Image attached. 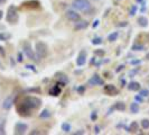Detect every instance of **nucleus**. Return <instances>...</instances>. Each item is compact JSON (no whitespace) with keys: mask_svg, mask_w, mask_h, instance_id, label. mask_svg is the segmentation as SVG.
I'll use <instances>...</instances> for the list:
<instances>
[{"mask_svg":"<svg viewBox=\"0 0 149 135\" xmlns=\"http://www.w3.org/2000/svg\"><path fill=\"white\" fill-rule=\"evenodd\" d=\"M42 100L38 97L35 96H27L22 100V103H19L17 105V112L20 116L24 117H28L31 114V110H36L39 109L42 106Z\"/></svg>","mask_w":149,"mask_h":135,"instance_id":"nucleus-1","label":"nucleus"},{"mask_svg":"<svg viewBox=\"0 0 149 135\" xmlns=\"http://www.w3.org/2000/svg\"><path fill=\"white\" fill-rule=\"evenodd\" d=\"M35 54H36V58L39 61L40 59H44L48 55V45L46 44L45 42L42 41H38L35 44Z\"/></svg>","mask_w":149,"mask_h":135,"instance_id":"nucleus-2","label":"nucleus"},{"mask_svg":"<svg viewBox=\"0 0 149 135\" xmlns=\"http://www.w3.org/2000/svg\"><path fill=\"white\" fill-rule=\"evenodd\" d=\"M71 6L76 11H88L91 9V4L89 0H73Z\"/></svg>","mask_w":149,"mask_h":135,"instance_id":"nucleus-3","label":"nucleus"},{"mask_svg":"<svg viewBox=\"0 0 149 135\" xmlns=\"http://www.w3.org/2000/svg\"><path fill=\"white\" fill-rule=\"evenodd\" d=\"M6 19H7L8 22L10 24H16L19 19V14H18V9L16 6L11 5L8 7L7 10V15H6Z\"/></svg>","mask_w":149,"mask_h":135,"instance_id":"nucleus-4","label":"nucleus"},{"mask_svg":"<svg viewBox=\"0 0 149 135\" xmlns=\"http://www.w3.org/2000/svg\"><path fill=\"white\" fill-rule=\"evenodd\" d=\"M22 52L31 61H38L37 58H36V54L35 52L33 51V47H31V45L28 41H25L24 43H22Z\"/></svg>","mask_w":149,"mask_h":135,"instance_id":"nucleus-5","label":"nucleus"},{"mask_svg":"<svg viewBox=\"0 0 149 135\" xmlns=\"http://www.w3.org/2000/svg\"><path fill=\"white\" fill-rule=\"evenodd\" d=\"M65 17L66 19H68L70 22H76L77 20L81 19V15L75 10V9H68L65 11Z\"/></svg>","mask_w":149,"mask_h":135,"instance_id":"nucleus-6","label":"nucleus"},{"mask_svg":"<svg viewBox=\"0 0 149 135\" xmlns=\"http://www.w3.org/2000/svg\"><path fill=\"white\" fill-rule=\"evenodd\" d=\"M28 129V125L26 123H22V122H17L15 125V131L14 133L17 135H22L25 134Z\"/></svg>","mask_w":149,"mask_h":135,"instance_id":"nucleus-7","label":"nucleus"},{"mask_svg":"<svg viewBox=\"0 0 149 135\" xmlns=\"http://www.w3.org/2000/svg\"><path fill=\"white\" fill-rule=\"evenodd\" d=\"M88 83H89V86H91V87H94V86H103V84H104V80H103L99 75H93L89 79Z\"/></svg>","mask_w":149,"mask_h":135,"instance_id":"nucleus-8","label":"nucleus"},{"mask_svg":"<svg viewBox=\"0 0 149 135\" xmlns=\"http://www.w3.org/2000/svg\"><path fill=\"white\" fill-rule=\"evenodd\" d=\"M86 58H88V52L85 50H81L77 58H76V65L77 67H83L85 63H86Z\"/></svg>","mask_w":149,"mask_h":135,"instance_id":"nucleus-9","label":"nucleus"},{"mask_svg":"<svg viewBox=\"0 0 149 135\" xmlns=\"http://www.w3.org/2000/svg\"><path fill=\"white\" fill-rule=\"evenodd\" d=\"M22 7L27 8V9H39L40 8V2L38 0H27V1L22 2Z\"/></svg>","mask_w":149,"mask_h":135,"instance_id":"nucleus-10","label":"nucleus"},{"mask_svg":"<svg viewBox=\"0 0 149 135\" xmlns=\"http://www.w3.org/2000/svg\"><path fill=\"white\" fill-rule=\"evenodd\" d=\"M104 92L108 96H117L119 94V89L113 84H105Z\"/></svg>","mask_w":149,"mask_h":135,"instance_id":"nucleus-11","label":"nucleus"},{"mask_svg":"<svg viewBox=\"0 0 149 135\" xmlns=\"http://www.w3.org/2000/svg\"><path fill=\"white\" fill-rule=\"evenodd\" d=\"M14 103H15V100H14V96H8V97L2 101V108H3V109H6V110H9V109L13 107Z\"/></svg>","mask_w":149,"mask_h":135,"instance_id":"nucleus-12","label":"nucleus"},{"mask_svg":"<svg viewBox=\"0 0 149 135\" xmlns=\"http://www.w3.org/2000/svg\"><path fill=\"white\" fill-rule=\"evenodd\" d=\"M89 27V22L88 20H77L75 22L74 25V30H86Z\"/></svg>","mask_w":149,"mask_h":135,"instance_id":"nucleus-13","label":"nucleus"},{"mask_svg":"<svg viewBox=\"0 0 149 135\" xmlns=\"http://www.w3.org/2000/svg\"><path fill=\"white\" fill-rule=\"evenodd\" d=\"M55 75H56V79L60 81V84H62V86H64V84H66L68 82V78H67L66 75L60 72V73H56Z\"/></svg>","mask_w":149,"mask_h":135,"instance_id":"nucleus-14","label":"nucleus"},{"mask_svg":"<svg viewBox=\"0 0 149 135\" xmlns=\"http://www.w3.org/2000/svg\"><path fill=\"white\" fill-rule=\"evenodd\" d=\"M138 25H139L140 27H142V28L148 27V25H149L148 18H147L146 16H140V17L138 18Z\"/></svg>","mask_w":149,"mask_h":135,"instance_id":"nucleus-15","label":"nucleus"},{"mask_svg":"<svg viewBox=\"0 0 149 135\" xmlns=\"http://www.w3.org/2000/svg\"><path fill=\"white\" fill-rule=\"evenodd\" d=\"M51 116H52V112L47 108H45V109H43L42 112H39V118H42V120H48Z\"/></svg>","mask_w":149,"mask_h":135,"instance_id":"nucleus-16","label":"nucleus"},{"mask_svg":"<svg viewBox=\"0 0 149 135\" xmlns=\"http://www.w3.org/2000/svg\"><path fill=\"white\" fill-rule=\"evenodd\" d=\"M128 89L130 91H139L140 89V83L137 82V81H131V82L128 84Z\"/></svg>","mask_w":149,"mask_h":135,"instance_id":"nucleus-17","label":"nucleus"},{"mask_svg":"<svg viewBox=\"0 0 149 135\" xmlns=\"http://www.w3.org/2000/svg\"><path fill=\"white\" fill-rule=\"evenodd\" d=\"M139 131V124L138 122H131L129 129H128V133H137Z\"/></svg>","mask_w":149,"mask_h":135,"instance_id":"nucleus-18","label":"nucleus"},{"mask_svg":"<svg viewBox=\"0 0 149 135\" xmlns=\"http://www.w3.org/2000/svg\"><path fill=\"white\" fill-rule=\"evenodd\" d=\"M139 110H140V106L137 101H134L130 104V112L131 114H138Z\"/></svg>","mask_w":149,"mask_h":135,"instance_id":"nucleus-19","label":"nucleus"},{"mask_svg":"<svg viewBox=\"0 0 149 135\" xmlns=\"http://www.w3.org/2000/svg\"><path fill=\"white\" fill-rule=\"evenodd\" d=\"M113 108L116 110H119V112H125L126 110V104L123 101H117L113 106Z\"/></svg>","mask_w":149,"mask_h":135,"instance_id":"nucleus-20","label":"nucleus"},{"mask_svg":"<svg viewBox=\"0 0 149 135\" xmlns=\"http://www.w3.org/2000/svg\"><path fill=\"white\" fill-rule=\"evenodd\" d=\"M61 88H60V83L58 84H56V86H54L52 89L49 90V95H52V96H60V94H61Z\"/></svg>","mask_w":149,"mask_h":135,"instance_id":"nucleus-21","label":"nucleus"},{"mask_svg":"<svg viewBox=\"0 0 149 135\" xmlns=\"http://www.w3.org/2000/svg\"><path fill=\"white\" fill-rule=\"evenodd\" d=\"M5 125H6V118H3V117H1V116H0V135L6 134Z\"/></svg>","mask_w":149,"mask_h":135,"instance_id":"nucleus-22","label":"nucleus"},{"mask_svg":"<svg viewBox=\"0 0 149 135\" xmlns=\"http://www.w3.org/2000/svg\"><path fill=\"white\" fill-rule=\"evenodd\" d=\"M119 37V32H113L111 34H109V36H108V41L112 43V42H116L117 39Z\"/></svg>","mask_w":149,"mask_h":135,"instance_id":"nucleus-23","label":"nucleus"},{"mask_svg":"<svg viewBox=\"0 0 149 135\" xmlns=\"http://www.w3.org/2000/svg\"><path fill=\"white\" fill-rule=\"evenodd\" d=\"M62 131L64 132V133H70L71 132V129H72V126H71V124L70 123H67V122H64L63 124H62Z\"/></svg>","mask_w":149,"mask_h":135,"instance_id":"nucleus-24","label":"nucleus"},{"mask_svg":"<svg viewBox=\"0 0 149 135\" xmlns=\"http://www.w3.org/2000/svg\"><path fill=\"white\" fill-rule=\"evenodd\" d=\"M145 49V46L142 44H134L131 46V50L134 51V52H138V51H142Z\"/></svg>","mask_w":149,"mask_h":135,"instance_id":"nucleus-25","label":"nucleus"},{"mask_svg":"<svg viewBox=\"0 0 149 135\" xmlns=\"http://www.w3.org/2000/svg\"><path fill=\"white\" fill-rule=\"evenodd\" d=\"M140 125L143 129H149V120L148 118H143L140 122Z\"/></svg>","mask_w":149,"mask_h":135,"instance_id":"nucleus-26","label":"nucleus"},{"mask_svg":"<svg viewBox=\"0 0 149 135\" xmlns=\"http://www.w3.org/2000/svg\"><path fill=\"white\" fill-rule=\"evenodd\" d=\"M10 37H11L10 34H7V33H0V41H2V42H6V41H8Z\"/></svg>","mask_w":149,"mask_h":135,"instance_id":"nucleus-27","label":"nucleus"},{"mask_svg":"<svg viewBox=\"0 0 149 135\" xmlns=\"http://www.w3.org/2000/svg\"><path fill=\"white\" fill-rule=\"evenodd\" d=\"M137 10H138L137 5H132L131 8H130V11H129V16H130V17H134V16L137 14Z\"/></svg>","mask_w":149,"mask_h":135,"instance_id":"nucleus-28","label":"nucleus"},{"mask_svg":"<svg viewBox=\"0 0 149 135\" xmlns=\"http://www.w3.org/2000/svg\"><path fill=\"white\" fill-rule=\"evenodd\" d=\"M93 45H101L103 43V38L102 37H94L91 42Z\"/></svg>","mask_w":149,"mask_h":135,"instance_id":"nucleus-29","label":"nucleus"},{"mask_svg":"<svg viewBox=\"0 0 149 135\" xmlns=\"http://www.w3.org/2000/svg\"><path fill=\"white\" fill-rule=\"evenodd\" d=\"M105 54V51L104 50H102V49H97L94 51V55L95 56H100V58H102V56H104Z\"/></svg>","mask_w":149,"mask_h":135,"instance_id":"nucleus-30","label":"nucleus"},{"mask_svg":"<svg viewBox=\"0 0 149 135\" xmlns=\"http://www.w3.org/2000/svg\"><path fill=\"white\" fill-rule=\"evenodd\" d=\"M139 95L142 97H149V90L148 89H139Z\"/></svg>","mask_w":149,"mask_h":135,"instance_id":"nucleus-31","label":"nucleus"},{"mask_svg":"<svg viewBox=\"0 0 149 135\" xmlns=\"http://www.w3.org/2000/svg\"><path fill=\"white\" fill-rule=\"evenodd\" d=\"M138 72H139V69H138V68H137V69H132V70H130V71H129V77H130V78H132V77H134Z\"/></svg>","mask_w":149,"mask_h":135,"instance_id":"nucleus-32","label":"nucleus"},{"mask_svg":"<svg viewBox=\"0 0 149 135\" xmlns=\"http://www.w3.org/2000/svg\"><path fill=\"white\" fill-rule=\"evenodd\" d=\"M90 117H91V120H92V122H95V120H97V112H91V115H90Z\"/></svg>","mask_w":149,"mask_h":135,"instance_id":"nucleus-33","label":"nucleus"},{"mask_svg":"<svg viewBox=\"0 0 149 135\" xmlns=\"http://www.w3.org/2000/svg\"><path fill=\"white\" fill-rule=\"evenodd\" d=\"M134 99H136V101H137V103H143V101H145L143 97L140 96V95H136V96H134Z\"/></svg>","mask_w":149,"mask_h":135,"instance_id":"nucleus-34","label":"nucleus"},{"mask_svg":"<svg viewBox=\"0 0 149 135\" xmlns=\"http://www.w3.org/2000/svg\"><path fill=\"white\" fill-rule=\"evenodd\" d=\"M27 91H28V92H35V94H39V92H40V89H39V88H28V89H27Z\"/></svg>","mask_w":149,"mask_h":135,"instance_id":"nucleus-35","label":"nucleus"},{"mask_svg":"<svg viewBox=\"0 0 149 135\" xmlns=\"http://www.w3.org/2000/svg\"><path fill=\"white\" fill-rule=\"evenodd\" d=\"M84 90H85V86H80V87L77 88V92H79L80 95H83V94H84Z\"/></svg>","mask_w":149,"mask_h":135,"instance_id":"nucleus-36","label":"nucleus"},{"mask_svg":"<svg viewBox=\"0 0 149 135\" xmlns=\"http://www.w3.org/2000/svg\"><path fill=\"white\" fill-rule=\"evenodd\" d=\"M26 69H28V70H31L33 72H37V70L35 69V65H31V64H27V65H26Z\"/></svg>","mask_w":149,"mask_h":135,"instance_id":"nucleus-37","label":"nucleus"},{"mask_svg":"<svg viewBox=\"0 0 149 135\" xmlns=\"http://www.w3.org/2000/svg\"><path fill=\"white\" fill-rule=\"evenodd\" d=\"M130 63H131L132 65H136V64H140V63H141V61L140 60H134V61H131Z\"/></svg>","mask_w":149,"mask_h":135,"instance_id":"nucleus-38","label":"nucleus"},{"mask_svg":"<svg viewBox=\"0 0 149 135\" xmlns=\"http://www.w3.org/2000/svg\"><path fill=\"white\" fill-rule=\"evenodd\" d=\"M93 129H94L93 132H94L95 134H99V133H100V127H99L97 125H95V126H94V128H93Z\"/></svg>","mask_w":149,"mask_h":135,"instance_id":"nucleus-39","label":"nucleus"},{"mask_svg":"<svg viewBox=\"0 0 149 135\" xmlns=\"http://www.w3.org/2000/svg\"><path fill=\"white\" fill-rule=\"evenodd\" d=\"M99 22H99L97 19V20H94V22L92 24V27H93V28H97V26H99Z\"/></svg>","mask_w":149,"mask_h":135,"instance_id":"nucleus-40","label":"nucleus"},{"mask_svg":"<svg viewBox=\"0 0 149 135\" xmlns=\"http://www.w3.org/2000/svg\"><path fill=\"white\" fill-rule=\"evenodd\" d=\"M118 26H119V27H126V26H128V22H122L121 24H118Z\"/></svg>","mask_w":149,"mask_h":135,"instance_id":"nucleus-41","label":"nucleus"},{"mask_svg":"<svg viewBox=\"0 0 149 135\" xmlns=\"http://www.w3.org/2000/svg\"><path fill=\"white\" fill-rule=\"evenodd\" d=\"M123 68H125V64H121V65H119V67H118V69L116 70V72H120L121 70H123Z\"/></svg>","mask_w":149,"mask_h":135,"instance_id":"nucleus-42","label":"nucleus"},{"mask_svg":"<svg viewBox=\"0 0 149 135\" xmlns=\"http://www.w3.org/2000/svg\"><path fill=\"white\" fill-rule=\"evenodd\" d=\"M22 53H18V62H22Z\"/></svg>","mask_w":149,"mask_h":135,"instance_id":"nucleus-43","label":"nucleus"},{"mask_svg":"<svg viewBox=\"0 0 149 135\" xmlns=\"http://www.w3.org/2000/svg\"><path fill=\"white\" fill-rule=\"evenodd\" d=\"M0 54H1L2 56H5V54H6V53H5V50H3V47H1V46H0Z\"/></svg>","mask_w":149,"mask_h":135,"instance_id":"nucleus-44","label":"nucleus"},{"mask_svg":"<svg viewBox=\"0 0 149 135\" xmlns=\"http://www.w3.org/2000/svg\"><path fill=\"white\" fill-rule=\"evenodd\" d=\"M120 82H121V84H122V87H125V84H126V80H125V79H121Z\"/></svg>","mask_w":149,"mask_h":135,"instance_id":"nucleus-45","label":"nucleus"},{"mask_svg":"<svg viewBox=\"0 0 149 135\" xmlns=\"http://www.w3.org/2000/svg\"><path fill=\"white\" fill-rule=\"evenodd\" d=\"M2 17H3V11L0 10V19H2Z\"/></svg>","mask_w":149,"mask_h":135,"instance_id":"nucleus-46","label":"nucleus"},{"mask_svg":"<svg viewBox=\"0 0 149 135\" xmlns=\"http://www.w3.org/2000/svg\"><path fill=\"white\" fill-rule=\"evenodd\" d=\"M6 1H7V0H0V6H1V5H3Z\"/></svg>","mask_w":149,"mask_h":135,"instance_id":"nucleus-47","label":"nucleus"},{"mask_svg":"<svg viewBox=\"0 0 149 135\" xmlns=\"http://www.w3.org/2000/svg\"><path fill=\"white\" fill-rule=\"evenodd\" d=\"M145 59H146V60H149V53L146 54V58H145Z\"/></svg>","mask_w":149,"mask_h":135,"instance_id":"nucleus-48","label":"nucleus"},{"mask_svg":"<svg viewBox=\"0 0 149 135\" xmlns=\"http://www.w3.org/2000/svg\"><path fill=\"white\" fill-rule=\"evenodd\" d=\"M136 1H137V2H142L143 0H136Z\"/></svg>","mask_w":149,"mask_h":135,"instance_id":"nucleus-49","label":"nucleus"},{"mask_svg":"<svg viewBox=\"0 0 149 135\" xmlns=\"http://www.w3.org/2000/svg\"><path fill=\"white\" fill-rule=\"evenodd\" d=\"M94 1H99V0H94Z\"/></svg>","mask_w":149,"mask_h":135,"instance_id":"nucleus-50","label":"nucleus"},{"mask_svg":"<svg viewBox=\"0 0 149 135\" xmlns=\"http://www.w3.org/2000/svg\"><path fill=\"white\" fill-rule=\"evenodd\" d=\"M0 65H1V63H0Z\"/></svg>","mask_w":149,"mask_h":135,"instance_id":"nucleus-51","label":"nucleus"}]
</instances>
